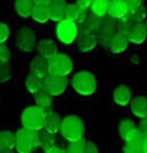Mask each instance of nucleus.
Segmentation results:
<instances>
[{"mask_svg":"<svg viewBox=\"0 0 147 153\" xmlns=\"http://www.w3.org/2000/svg\"><path fill=\"white\" fill-rule=\"evenodd\" d=\"M46 111L38 106H29L25 108L21 115L23 128L33 131H39L44 128Z\"/></svg>","mask_w":147,"mask_h":153,"instance_id":"f257e3e1","label":"nucleus"},{"mask_svg":"<svg viewBox=\"0 0 147 153\" xmlns=\"http://www.w3.org/2000/svg\"><path fill=\"white\" fill-rule=\"evenodd\" d=\"M84 131V123L79 117L75 115H68L63 119L60 133L64 139L72 143L82 140Z\"/></svg>","mask_w":147,"mask_h":153,"instance_id":"f03ea898","label":"nucleus"},{"mask_svg":"<svg viewBox=\"0 0 147 153\" xmlns=\"http://www.w3.org/2000/svg\"><path fill=\"white\" fill-rule=\"evenodd\" d=\"M18 153H33L39 148V133L33 131L25 128L18 129L16 133Z\"/></svg>","mask_w":147,"mask_h":153,"instance_id":"7ed1b4c3","label":"nucleus"},{"mask_svg":"<svg viewBox=\"0 0 147 153\" xmlns=\"http://www.w3.org/2000/svg\"><path fill=\"white\" fill-rule=\"evenodd\" d=\"M71 85L79 95L91 96L97 89V79L93 73L89 71H80L72 77Z\"/></svg>","mask_w":147,"mask_h":153,"instance_id":"20e7f679","label":"nucleus"},{"mask_svg":"<svg viewBox=\"0 0 147 153\" xmlns=\"http://www.w3.org/2000/svg\"><path fill=\"white\" fill-rule=\"evenodd\" d=\"M118 133H119L120 138L125 142V144L142 145L145 140V136L131 119H122L119 122Z\"/></svg>","mask_w":147,"mask_h":153,"instance_id":"39448f33","label":"nucleus"},{"mask_svg":"<svg viewBox=\"0 0 147 153\" xmlns=\"http://www.w3.org/2000/svg\"><path fill=\"white\" fill-rule=\"evenodd\" d=\"M16 43L19 51L25 53H29L34 51L37 48L36 34L34 30L27 26H23L18 31L16 38Z\"/></svg>","mask_w":147,"mask_h":153,"instance_id":"423d86ee","label":"nucleus"},{"mask_svg":"<svg viewBox=\"0 0 147 153\" xmlns=\"http://www.w3.org/2000/svg\"><path fill=\"white\" fill-rule=\"evenodd\" d=\"M49 74L68 76L73 70V62L65 53H58L49 60Z\"/></svg>","mask_w":147,"mask_h":153,"instance_id":"0eeeda50","label":"nucleus"},{"mask_svg":"<svg viewBox=\"0 0 147 153\" xmlns=\"http://www.w3.org/2000/svg\"><path fill=\"white\" fill-rule=\"evenodd\" d=\"M57 37L64 44H71L78 36V25L76 22L70 20L61 21L57 25Z\"/></svg>","mask_w":147,"mask_h":153,"instance_id":"6e6552de","label":"nucleus"},{"mask_svg":"<svg viewBox=\"0 0 147 153\" xmlns=\"http://www.w3.org/2000/svg\"><path fill=\"white\" fill-rule=\"evenodd\" d=\"M69 83L67 76L49 74L46 79H43V89H46L53 97H58L66 91Z\"/></svg>","mask_w":147,"mask_h":153,"instance_id":"1a4fd4ad","label":"nucleus"},{"mask_svg":"<svg viewBox=\"0 0 147 153\" xmlns=\"http://www.w3.org/2000/svg\"><path fill=\"white\" fill-rule=\"evenodd\" d=\"M116 32H117V22H115L114 19H111L109 16V19H101L96 35L98 37L99 42L103 45L107 46L110 39Z\"/></svg>","mask_w":147,"mask_h":153,"instance_id":"9d476101","label":"nucleus"},{"mask_svg":"<svg viewBox=\"0 0 147 153\" xmlns=\"http://www.w3.org/2000/svg\"><path fill=\"white\" fill-rule=\"evenodd\" d=\"M99 40L96 33L90 30L80 29L77 36V48L81 53H89L98 45Z\"/></svg>","mask_w":147,"mask_h":153,"instance_id":"9b49d317","label":"nucleus"},{"mask_svg":"<svg viewBox=\"0 0 147 153\" xmlns=\"http://www.w3.org/2000/svg\"><path fill=\"white\" fill-rule=\"evenodd\" d=\"M129 15V6L125 0H111L109 1L108 16L114 20H122Z\"/></svg>","mask_w":147,"mask_h":153,"instance_id":"f8f14e48","label":"nucleus"},{"mask_svg":"<svg viewBox=\"0 0 147 153\" xmlns=\"http://www.w3.org/2000/svg\"><path fill=\"white\" fill-rule=\"evenodd\" d=\"M30 71H31L30 73L34 74L35 76L39 77L41 79H46L49 75V60L40 56H35L31 61V64H30Z\"/></svg>","mask_w":147,"mask_h":153,"instance_id":"ddd939ff","label":"nucleus"},{"mask_svg":"<svg viewBox=\"0 0 147 153\" xmlns=\"http://www.w3.org/2000/svg\"><path fill=\"white\" fill-rule=\"evenodd\" d=\"M131 43L141 44L147 38V28L144 23H135L127 35Z\"/></svg>","mask_w":147,"mask_h":153,"instance_id":"4468645a","label":"nucleus"},{"mask_svg":"<svg viewBox=\"0 0 147 153\" xmlns=\"http://www.w3.org/2000/svg\"><path fill=\"white\" fill-rule=\"evenodd\" d=\"M36 49L38 51V56L46 59V60L54 58V56L59 53L58 46H57L56 42L51 39H41L37 43Z\"/></svg>","mask_w":147,"mask_h":153,"instance_id":"2eb2a0df","label":"nucleus"},{"mask_svg":"<svg viewBox=\"0 0 147 153\" xmlns=\"http://www.w3.org/2000/svg\"><path fill=\"white\" fill-rule=\"evenodd\" d=\"M129 43H130V41L125 35L116 32L115 34L113 35L112 38L110 39L107 48H109V51L113 53H122L128 48Z\"/></svg>","mask_w":147,"mask_h":153,"instance_id":"dca6fc26","label":"nucleus"},{"mask_svg":"<svg viewBox=\"0 0 147 153\" xmlns=\"http://www.w3.org/2000/svg\"><path fill=\"white\" fill-rule=\"evenodd\" d=\"M68 3L66 0H54L49 5V13H51V20L54 22L60 23L65 20L66 8Z\"/></svg>","mask_w":147,"mask_h":153,"instance_id":"f3484780","label":"nucleus"},{"mask_svg":"<svg viewBox=\"0 0 147 153\" xmlns=\"http://www.w3.org/2000/svg\"><path fill=\"white\" fill-rule=\"evenodd\" d=\"M62 121L63 119L61 118V116L56 111L49 110V111H46V123H44L43 129H46V131L53 134L60 133Z\"/></svg>","mask_w":147,"mask_h":153,"instance_id":"a211bd4d","label":"nucleus"},{"mask_svg":"<svg viewBox=\"0 0 147 153\" xmlns=\"http://www.w3.org/2000/svg\"><path fill=\"white\" fill-rule=\"evenodd\" d=\"M113 101L119 106H127L132 101V91L125 85L117 86L113 91Z\"/></svg>","mask_w":147,"mask_h":153,"instance_id":"6ab92c4d","label":"nucleus"},{"mask_svg":"<svg viewBox=\"0 0 147 153\" xmlns=\"http://www.w3.org/2000/svg\"><path fill=\"white\" fill-rule=\"evenodd\" d=\"M131 110L135 116L143 119L147 116V98L136 97L131 101Z\"/></svg>","mask_w":147,"mask_h":153,"instance_id":"aec40b11","label":"nucleus"},{"mask_svg":"<svg viewBox=\"0 0 147 153\" xmlns=\"http://www.w3.org/2000/svg\"><path fill=\"white\" fill-rule=\"evenodd\" d=\"M16 133L10 131H0V151L1 150H16Z\"/></svg>","mask_w":147,"mask_h":153,"instance_id":"412c9836","label":"nucleus"},{"mask_svg":"<svg viewBox=\"0 0 147 153\" xmlns=\"http://www.w3.org/2000/svg\"><path fill=\"white\" fill-rule=\"evenodd\" d=\"M35 6L33 0H16L15 9L19 16L23 19H27L31 16L32 10Z\"/></svg>","mask_w":147,"mask_h":153,"instance_id":"4be33fe9","label":"nucleus"},{"mask_svg":"<svg viewBox=\"0 0 147 153\" xmlns=\"http://www.w3.org/2000/svg\"><path fill=\"white\" fill-rule=\"evenodd\" d=\"M56 144V134L42 129L39 131V148L44 152L54 147Z\"/></svg>","mask_w":147,"mask_h":153,"instance_id":"5701e85b","label":"nucleus"},{"mask_svg":"<svg viewBox=\"0 0 147 153\" xmlns=\"http://www.w3.org/2000/svg\"><path fill=\"white\" fill-rule=\"evenodd\" d=\"M53 98H54L53 96L49 95L46 89H43V88L34 95L36 106H38V107L44 109L46 111L51 110V104H53Z\"/></svg>","mask_w":147,"mask_h":153,"instance_id":"b1692460","label":"nucleus"},{"mask_svg":"<svg viewBox=\"0 0 147 153\" xmlns=\"http://www.w3.org/2000/svg\"><path fill=\"white\" fill-rule=\"evenodd\" d=\"M31 18L35 22L44 24L51 20V13H49V6L35 5L32 10Z\"/></svg>","mask_w":147,"mask_h":153,"instance_id":"393cba45","label":"nucleus"},{"mask_svg":"<svg viewBox=\"0 0 147 153\" xmlns=\"http://www.w3.org/2000/svg\"><path fill=\"white\" fill-rule=\"evenodd\" d=\"M25 88L30 94L35 95V94L38 93L39 91H41V89L43 88V79L39 78V77L35 76L34 74L30 73V74L26 77Z\"/></svg>","mask_w":147,"mask_h":153,"instance_id":"a878e982","label":"nucleus"},{"mask_svg":"<svg viewBox=\"0 0 147 153\" xmlns=\"http://www.w3.org/2000/svg\"><path fill=\"white\" fill-rule=\"evenodd\" d=\"M109 1L107 0H95L92 4V13L98 19H104L108 15Z\"/></svg>","mask_w":147,"mask_h":153,"instance_id":"bb28decb","label":"nucleus"},{"mask_svg":"<svg viewBox=\"0 0 147 153\" xmlns=\"http://www.w3.org/2000/svg\"><path fill=\"white\" fill-rule=\"evenodd\" d=\"M132 22L134 23H143L144 21L147 20V9L145 6L142 4L138 8L130 11L128 15Z\"/></svg>","mask_w":147,"mask_h":153,"instance_id":"cd10ccee","label":"nucleus"},{"mask_svg":"<svg viewBox=\"0 0 147 153\" xmlns=\"http://www.w3.org/2000/svg\"><path fill=\"white\" fill-rule=\"evenodd\" d=\"M82 9L79 8V6L77 5L76 3H71L68 4L67 8H66V15H65V19L70 21H74V22H78L80 18V15H81Z\"/></svg>","mask_w":147,"mask_h":153,"instance_id":"c85d7f7f","label":"nucleus"},{"mask_svg":"<svg viewBox=\"0 0 147 153\" xmlns=\"http://www.w3.org/2000/svg\"><path fill=\"white\" fill-rule=\"evenodd\" d=\"M87 143L85 140H79L76 142H72L66 148V153H85L87 149Z\"/></svg>","mask_w":147,"mask_h":153,"instance_id":"c756f323","label":"nucleus"},{"mask_svg":"<svg viewBox=\"0 0 147 153\" xmlns=\"http://www.w3.org/2000/svg\"><path fill=\"white\" fill-rule=\"evenodd\" d=\"M135 23L132 22L131 19L127 16L125 19H122V20H119L117 22V32L127 36L128 33H129L130 30H131L132 26Z\"/></svg>","mask_w":147,"mask_h":153,"instance_id":"7c9ffc66","label":"nucleus"},{"mask_svg":"<svg viewBox=\"0 0 147 153\" xmlns=\"http://www.w3.org/2000/svg\"><path fill=\"white\" fill-rule=\"evenodd\" d=\"M13 76V70L9 64H0V83H6Z\"/></svg>","mask_w":147,"mask_h":153,"instance_id":"2f4dec72","label":"nucleus"},{"mask_svg":"<svg viewBox=\"0 0 147 153\" xmlns=\"http://www.w3.org/2000/svg\"><path fill=\"white\" fill-rule=\"evenodd\" d=\"M10 51L5 44H2L0 48V64H9L10 61Z\"/></svg>","mask_w":147,"mask_h":153,"instance_id":"473e14b6","label":"nucleus"},{"mask_svg":"<svg viewBox=\"0 0 147 153\" xmlns=\"http://www.w3.org/2000/svg\"><path fill=\"white\" fill-rule=\"evenodd\" d=\"M10 35V29L5 23H0V43L4 44Z\"/></svg>","mask_w":147,"mask_h":153,"instance_id":"72a5a7b5","label":"nucleus"},{"mask_svg":"<svg viewBox=\"0 0 147 153\" xmlns=\"http://www.w3.org/2000/svg\"><path fill=\"white\" fill-rule=\"evenodd\" d=\"M124 153H144L142 145L125 144L124 147Z\"/></svg>","mask_w":147,"mask_h":153,"instance_id":"f704fd0d","label":"nucleus"},{"mask_svg":"<svg viewBox=\"0 0 147 153\" xmlns=\"http://www.w3.org/2000/svg\"><path fill=\"white\" fill-rule=\"evenodd\" d=\"M95 0H76V4L82 10H89Z\"/></svg>","mask_w":147,"mask_h":153,"instance_id":"c9c22d12","label":"nucleus"},{"mask_svg":"<svg viewBox=\"0 0 147 153\" xmlns=\"http://www.w3.org/2000/svg\"><path fill=\"white\" fill-rule=\"evenodd\" d=\"M125 1L127 2L128 6H129V13L138 8L139 6H141L143 4V0H125Z\"/></svg>","mask_w":147,"mask_h":153,"instance_id":"e433bc0d","label":"nucleus"},{"mask_svg":"<svg viewBox=\"0 0 147 153\" xmlns=\"http://www.w3.org/2000/svg\"><path fill=\"white\" fill-rule=\"evenodd\" d=\"M85 153H99V149L96 146V144H94L93 142H87Z\"/></svg>","mask_w":147,"mask_h":153,"instance_id":"4c0bfd02","label":"nucleus"},{"mask_svg":"<svg viewBox=\"0 0 147 153\" xmlns=\"http://www.w3.org/2000/svg\"><path fill=\"white\" fill-rule=\"evenodd\" d=\"M139 129L143 133V135L147 137V116L145 118L141 119L140 121V124H139Z\"/></svg>","mask_w":147,"mask_h":153,"instance_id":"58836bf2","label":"nucleus"},{"mask_svg":"<svg viewBox=\"0 0 147 153\" xmlns=\"http://www.w3.org/2000/svg\"><path fill=\"white\" fill-rule=\"evenodd\" d=\"M35 5H42V6H49L54 0H33Z\"/></svg>","mask_w":147,"mask_h":153,"instance_id":"ea45409f","label":"nucleus"},{"mask_svg":"<svg viewBox=\"0 0 147 153\" xmlns=\"http://www.w3.org/2000/svg\"><path fill=\"white\" fill-rule=\"evenodd\" d=\"M44 153H66V150H64V149H62V148H60V147H57V146H54V147L49 149L47 151H46Z\"/></svg>","mask_w":147,"mask_h":153,"instance_id":"a19ab883","label":"nucleus"},{"mask_svg":"<svg viewBox=\"0 0 147 153\" xmlns=\"http://www.w3.org/2000/svg\"><path fill=\"white\" fill-rule=\"evenodd\" d=\"M142 149H143L144 153H147V137H145V140L142 144Z\"/></svg>","mask_w":147,"mask_h":153,"instance_id":"79ce46f5","label":"nucleus"},{"mask_svg":"<svg viewBox=\"0 0 147 153\" xmlns=\"http://www.w3.org/2000/svg\"><path fill=\"white\" fill-rule=\"evenodd\" d=\"M0 153H13V150H1Z\"/></svg>","mask_w":147,"mask_h":153,"instance_id":"37998d69","label":"nucleus"},{"mask_svg":"<svg viewBox=\"0 0 147 153\" xmlns=\"http://www.w3.org/2000/svg\"><path fill=\"white\" fill-rule=\"evenodd\" d=\"M145 25H146V28H147V20H146V23H145Z\"/></svg>","mask_w":147,"mask_h":153,"instance_id":"c03bdc74","label":"nucleus"},{"mask_svg":"<svg viewBox=\"0 0 147 153\" xmlns=\"http://www.w3.org/2000/svg\"><path fill=\"white\" fill-rule=\"evenodd\" d=\"M1 45H2V44H1V43H0V48H1Z\"/></svg>","mask_w":147,"mask_h":153,"instance_id":"a18cd8bd","label":"nucleus"},{"mask_svg":"<svg viewBox=\"0 0 147 153\" xmlns=\"http://www.w3.org/2000/svg\"><path fill=\"white\" fill-rule=\"evenodd\" d=\"M107 1H111V0H107Z\"/></svg>","mask_w":147,"mask_h":153,"instance_id":"49530a36","label":"nucleus"},{"mask_svg":"<svg viewBox=\"0 0 147 153\" xmlns=\"http://www.w3.org/2000/svg\"><path fill=\"white\" fill-rule=\"evenodd\" d=\"M33 153H36V152H33Z\"/></svg>","mask_w":147,"mask_h":153,"instance_id":"de8ad7c7","label":"nucleus"}]
</instances>
